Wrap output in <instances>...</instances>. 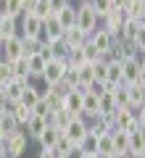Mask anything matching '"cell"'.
Instances as JSON below:
<instances>
[{"label": "cell", "mask_w": 145, "mask_h": 158, "mask_svg": "<svg viewBox=\"0 0 145 158\" xmlns=\"http://www.w3.org/2000/svg\"><path fill=\"white\" fill-rule=\"evenodd\" d=\"M143 34H145V21H143V19H124L122 32H119V37H116V40H122V42L132 45L134 40H140Z\"/></svg>", "instance_id": "obj_6"}, {"label": "cell", "mask_w": 145, "mask_h": 158, "mask_svg": "<svg viewBox=\"0 0 145 158\" xmlns=\"http://www.w3.org/2000/svg\"><path fill=\"white\" fill-rule=\"evenodd\" d=\"M108 158H116V156H108Z\"/></svg>", "instance_id": "obj_37"}, {"label": "cell", "mask_w": 145, "mask_h": 158, "mask_svg": "<svg viewBox=\"0 0 145 158\" xmlns=\"http://www.w3.org/2000/svg\"><path fill=\"white\" fill-rule=\"evenodd\" d=\"M61 108H63V111H69L71 116H79V111H82V95L71 90V92L61 100Z\"/></svg>", "instance_id": "obj_20"}, {"label": "cell", "mask_w": 145, "mask_h": 158, "mask_svg": "<svg viewBox=\"0 0 145 158\" xmlns=\"http://www.w3.org/2000/svg\"><path fill=\"white\" fill-rule=\"evenodd\" d=\"M6 108H8V100H6V95H3V90H0V113L6 111Z\"/></svg>", "instance_id": "obj_32"}, {"label": "cell", "mask_w": 145, "mask_h": 158, "mask_svg": "<svg viewBox=\"0 0 145 158\" xmlns=\"http://www.w3.org/2000/svg\"><path fill=\"white\" fill-rule=\"evenodd\" d=\"M19 34V19H13V16H0V37L3 40H8V37H16Z\"/></svg>", "instance_id": "obj_19"}, {"label": "cell", "mask_w": 145, "mask_h": 158, "mask_svg": "<svg viewBox=\"0 0 145 158\" xmlns=\"http://www.w3.org/2000/svg\"><path fill=\"white\" fill-rule=\"evenodd\" d=\"M19 58H24V40L19 37V34L3 40V45H0V61L13 63V61H19Z\"/></svg>", "instance_id": "obj_5"}, {"label": "cell", "mask_w": 145, "mask_h": 158, "mask_svg": "<svg viewBox=\"0 0 145 158\" xmlns=\"http://www.w3.org/2000/svg\"><path fill=\"white\" fill-rule=\"evenodd\" d=\"M61 37H63V29H61V24L56 21V16L45 19L42 21V42H56V40H61Z\"/></svg>", "instance_id": "obj_14"}, {"label": "cell", "mask_w": 145, "mask_h": 158, "mask_svg": "<svg viewBox=\"0 0 145 158\" xmlns=\"http://www.w3.org/2000/svg\"><path fill=\"white\" fill-rule=\"evenodd\" d=\"M79 116H82L84 121L100 116V108H98V95H92V92H84V95H82V111H79Z\"/></svg>", "instance_id": "obj_12"}, {"label": "cell", "mask_w": 145, "mask_h": 158, "mask_svg": "<svg viewBox=\"0 0 145 158\" xmlns=\"http://www.w3.org/2000/svg\"><path fill=\"white\" fill-rule=\"evenodd\" d=\"M19 37L21 40H40V42H42V21H40L37 16H32V13L24 11L21 16H19Z\"/></svg>", "instance_id": "obj_3"}, {"label": "cell", "mask_w": 145, "mask_h": 158, "mask_svg": "<svg viewBox=\"0 0 145 158\" xmlns=\"http://www.w3.org/2000/svg\"><path fill=\"white\" fill-rule=\"evenodd\" d=\"M111 142H113V156H116V158L127 156V132L113 129L111 132Z\"/></svg>", "instance_id": "obj_22"}, {"label": "cell", "mask_w": 145, "mask_h": 158, "mask_svg": "<svg viewBox=\"0 0 145 158\" xmlns=\"http://www.w3.org/2000/svg\"><path fill=\"white\" fill-rule=\"evenodd\" d=\"M74 6H77V24H74V27H77L84 37H90L95 29L100 27V19L95 16L92 6H90L87 0H79V3H74Z\"/></svg>", "instance_id": "obj_1"}, {"label": "cell", "mask_w": 145, "mask_h": 158, "mask_svg": "<svg viewBox=\"0 0 145 158\" xmlns=\"http://www.w3.org/2000/svg\"><path fill=\"white\" fill-rule=\"evenodd\" d=\"M0 45H3V37H0Z\"/></svg>", "instance_id": "obj_36"}, {"label": "cell", "mask_w": 145, "mask_h": 158, "mask_svg": "<svg viewBox=\"0 0 145 158\" xmlns=\"http://www.w3.org/2000/svg\"><path fill=\"white\" fill-rule=\"evenodd\" d=\"M0 16H3V11H0Z\"/></svg>", "instance_id": "obj_38"}, {"label": "cell", "mask_w": 145, "mask_h": 158, "mask_svg": "<svg viewBox=\"0 0 145 158\" xmlns=\"http://www.w3.org/2000/svg\"><path fill=\"white\" fill-rule=\"evenodd\" d=\"M13 82V71H11V63H6V61H0V90L6 85H11Z\"/></svg>", "instance_id": "obj_27"}, {"label": "cell", "mask_w": 145, "mask_h": 158, "mask_svg": "<svg viewBox=\"0 0 145 158\" xmlns=\"http://www.w3.org/2000/svg\"><path fill=\"white\" fill-rule=\"evenodd\" d=\"M61 137H66L71 145H79V142L87 137V121H84L82 116H77V118H71L66 127L61 129Z\"/></svg>", "instance_id": "obj_7"}, {"label": "cell", "mask_w": 145, "mask_h": 158, "mask_svg": "<svg viewBox=\"0 0 145 158\" xmlns=\"http://www.w3.org/2000/svg\"><path fill=\"white\" fill-rule=\"evenodd\" d=\"M0 158H11V156L6 153V148H3V145H0Z\"/></svg>", "instance_id": "obj_34"}, {"label": "cell", "mask_w": 145, "mask_h": 158, "mask_svg": "<svg viewBox=\"0 0 145 158\" xmlns=\"http://www.w3.org/2000/svg\"><path fill=\"white\" fill-rule=\"evenodd\" d=\"M66 69H69L66 61H58V58H56V61H48V63H45V71H42V77H40V79H42L45 85H58V82L66 77Z\"/></svg>", "instance_id": "obj_9"}, {"label": "cell", "mask_w": 145, "mask_h": 158, "mask_svg": "<svg viewBox=\"0 0 145 158\" xmlns=\"http://www.w3.org/2000/svg\"><path fill=\"white\" fill-rule=\"evenodd\" d=\"M124 87H127V103L129 106H145V82L124 85Z\"/></svg>", "instance_id": "obj_18"}, {"label": "cell", "mask_w": 145, "mask_h": 158, "mask_svg": "<svg viewBox=\"0 0 145 158\" xmlns=\"http://www.w3.org/2000/svg\"><path fill=\"white\" fill-rule=\"evenodd\" d=\"M84 156H87V153H84V150H82L79 145H71V148H69V150L63 153L61 158H84Z\"/></svg>", "instance_id": "obj_29"}, {"label": "cell", "mask_w": 145, "mask_h": 158, "mask_svg": "<svg viewBox=\"0 0 145 158\" xmlns=\"http://www.w3.org/2000/svg\"><path fill=\"white\" fill-rule=\"evenodd\" d=\"M21 92H24V85H21V82H16V79H13L11 85H6V87H3V95H6L8 106H11V103H19Z\"/></svg>", "instance_id": "obj_24"}, {"label": "cell", "mask_w": 145, "mask_h": 158, "mask_svg": "<svg viewBox=\"0 0 145 158\" xmlns=\"http://www.w3.org/2000/svg\"><path fill=\"white\" fill-rule=\"evenodd\" d=\"M34 158H58V156L53 150H37V156H34Z\"/></svg>", "instance_id": "obj_31"}, {"label": "cell", "mask_w": 145, "mask_h": 158, "mask_svg": "<svg viewBox=\"0 0 145 158\" xmlns=\"http://www.w3.org/2000/svg\"><path fill=\"white\" fill-rule=\"evenodd\" d=\"M0 11L6 13V16L19 19L24 13V6H21V0H0Z\"/></svg>", "instance_id": "obj_25"}, {"label": "cell", "mask_w": 145, "mask_h": 158, "mask_svg": "<svg viewBox=\"0 0 145 158\" xmlns=\"http://www.w3.org/2000/svg\"><path fill=\"white\" fill-rule=\"evenodd\" d=\"M84 40H87V37H84V34L79 32L77 27H71V29H63L61 42L69 48V53H71V50H77V48H82V45H84Z\"/></svg>", "instance_id": "obj_16"}, {"label": "cell", "mask_w": 145, "mask_h": 158, "mask_svg": "<svg viewBox=\"0 0 145 158\" xmlns=\"http://www.w3.org/2000/svg\"><path fill=\"white\" fill-rule=\"evenodd\" d=\"M37 100H40V92L34 90L32 85H24V92H21V98H19V103H21L24 108H29V111H32V108L37 106Z\"/></svg>", "instance_id": "obj_23"}, {"label": "cell", "mask_w": 145, "mask_h": 158, "mask_svg": "<svg viewBox=\"0 0 145 158\" xmlns=\"http://www.w3.org/2000/svg\"><path fill=\"white\" fill-rule=\"evenodd\" d=\"M58 137H61V129H56V127H45L34 142H37L40 150H53V148H56V142H58Z\"/></svg>", "instance_id": "obj_13"}, {"label": "cell", "mask_w": 145, "mask_h": 158, "mask_svg": "<svg viewBox=\"0 0 145 158\" xmlns=\"http://www.w3.org/2000/svg\"><path fill=\"white\" fill-rule=\"evenodd\" d=\"M27 13L37 16L40 21H45V19H50V16H53V11H50V3H48V0H32V6L27 8Z\"/></svg>", "instance_id": "obj_21"}, {"label": "cell", "mask_w": 145, "mask_h": 158, "mask_svg": "<svg viewBox=\"0 0 145 158\" xmlns=\"http://www.w3.org/2000/svg\"><path fill=\"white\" fill-rule=\"evenodd\" d=\"M108 3H111V8H116V11L124 6V0H108Z\"/></svg>", "instance_id": "obj_33"}, {"label": "cell", "mask_w": 145, "mask_h": 158, "mask_svg": "<svg viewBox=\"0 0 145 158\" xmlns=\"http://www.w3.org/2000/svg\"><path fill=\"white\" fill-rule=\"evenodd\" d=\"M21 6H24V11H27V8L32 6V0H21Z\"/></svg>", "instance_id": "obj_35"}, {"label": "cell", "mask_w": 145, "mask_h": 158, "mask_svg": "<svg viewBox=\"0 0 145 158\" xmlns=\"http://www.w3.org/2000/svg\"><path fill=\"white\" fill-rule=\"evenodd\" d=\"M29 145H32V140H29L21 129L3 142V148H6V153H8L11 158H24V156H27V150H29Z\"/></svg>", "instance_id": "obj_4"}, {"label": "cell", "mask_w": 145, "mask_h": 158, "mask_svg": "<svg viewBox=\"0 0 145 158\" xmlns=\"http://www.w3.org/2000/svg\"><path fill=\"white\" fill-rule=\"evenodd\" d=\"M122 24H124V16H122V11H116V8H111V11H108L106 16L100 19V27L106 29V32H111L113 37H119V32H122Z\"/></svg>", "instance_id": "obj_10"}, {"label": "cell", "mask_w": 145, "mask_h": 158, "mask_svg": "<svg viewBox=\"0 0 145 158\" xmlns=\"http://www.w3.org/2000/svg\"><path fill=\"white\" fill-rule=\"evenodd\" d=\"M119 11L124 19H143L145 21V0H124V6Z\"/></svg>", "instance_id": "obj_15"}, {"label": "cell", "mask_w": 145, "mask_h": 158, "mask_svg": "<svg viewBox=\"0 0 145 158\" xmlns=\"http://www.w3.org/2000/svg\"><path fill=\"white\" fill-rule=\"evenodd\" d=\"M79 50H82V58H84V63H95V61H100V58H103L100 53L95 50L92 45H90V40H84V45L79 48Z\"/></svg>", "instance_id": "obj_26"}, {"label": "cell", "mask_w": 145, "mask_h": 158, "mask_svg": "<svg viewBox=\"0 0 145 158\" xmlns=\"http://www.w3.org/2000/svg\"><path fill=\"white\" fill-rule=\"evenodd\" d=\"M87 3L92 6V11H95V16H98V19H103L108 11H111V3H108V0H87Z\"/></svg>", "instance_id": "obj_28"}, {"label": "cell", "mask_w": 145, "mask_h": 158, "mask_svg": "<svg viewBox=\"0 0 145 158\" xmlns=\"http://www.w3.org/2000/svg\"><path fill=\"white\" fill-rule=\"evenodd\" d=\"M48 3H50V11H53V16H56L58 11H63V8L69 6V3H71V0H48Z\"/></svg>", "instance_id": "obj_30"}, {"label": "cell", "mask_w": 145, "mask_h": 158, "mask_svg": "<svg viewBox=\"0 0 145 158\" xmlns=\"http://www.w3.org/2000/svg\"><path fill=\"white\" fill-rule=\"evenodd\" d=\"M122 69V85H137V82H145V63L140 56H132L127 61L119 63Z\"/></svg>", "instance_id": "obj_2"}, {"label": "cell", "mask_w": 145, "mask_h": 158, "mask_svg": "<svg viewBox=\"0 0 145 158\" xmlns=\"http://www.w3.org/2000/svg\"><path fill=\"white\" fill-rule=\"evenodd\" d=\"M45 127H48V124H45V118H42V116H37V113H29V118L21 124V132L29 137V140H37L40 132H42Z\"/></svg>", "instance_id": "obj_11"}, {"label": "cell", "mask_w": 145, "mask_h": 158, "mask_svg": "<svg viewBox=\"0 0 145 158\" xmlns=\"http://www.w3.org/2000/svg\"><path fill=\"white\" fill-rule=\"evenodd\" d=\"M56 21L61 24V29H71L74 24H77V6H74V0L63 8V11L56 13Z\"/></svg>", "instance_id": "obj_17"}, {"label": "cell", "mask_w": 145, "mask_h": 158, "mask_svg": "<svg viewBox=\"0 0 145 158\" xmlns=\"http://www.w3.org/2000/svg\"><path fill=\"white\" fill-rule=\"evenodd\" d=\"M87 40H90V45H92L98 53H100V56H106V53L113 48V42H116V37H113L111 32H106L103 27H98V29H95V32L90 34Z\"/></svg>", "instance_id": "obj_8"}]
</instances>
